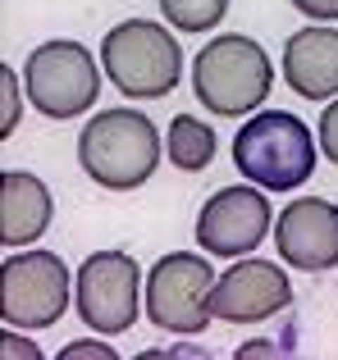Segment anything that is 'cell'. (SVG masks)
<instances>
[{"label":"cell","instance_id":"6da1fadb","mask_svg":"<svg viewBox=\"0 0 338 360\" xmlns=\"http://www.w3.org/2000/svg\"><path fill=\"white\" fill-rule=\"evenodd\" d=\"M78 165L106 192H137L161 165V132L137 110H101L82 123Z\"/></svg>","mask_w":338,"mask_h":360},{"label":"cell","instance_id":"7a4b0ae2","mask_svg":"<svg viewBox=\"0 0 338 360\" xmlns=\"http://www.w3.org/2000/svg\"><path fill=\"white\" fill-rule=\"evenodd\" d=\"M233 165L265 192H297L315 174L311 128L288 110H261L233 137Z\"/></svg>","mask_w":338,"mask_h":360},{"label":"cell","instance_id":"3957f363","mask_svg":"<svg viewBox=\"0 0 338 360\" xmlns=\"http://www.w3.org/2000/svg\"><path fill=\"white\" fill-rule=\"evenodd\" d=\"M270 87H275V64L251 37L224 32L192 60V96L215 119L251 115L270 96Z\"/></svg>","mask_w":338,"mask_h":360},{"label":"cell","instance_id":"277c9868","mask_svg":"<svg viewBox=\"0 0 338 360\" xmlns=\"http://www.w3.org/2000/svg\"><path fill=\"white\" fill-rule=\"evenodd\" d=\"M101 69L128 101H161L178 87L183 46L165 32V23L128 18L110 27L101 41Z\"/></svg>","mask_w":338,"mask_h":360},{"label":"cell","instance_id":"5b68a950","mask_svg":"<svg viewBox=\"0 0 338 360\" xmlns=\"http://www.w3.org/2000/svg\"><path fill=\"white\" fill-rule=\"evenodd\" d=\"M23 82H27L32 105L55 123L82 119L101 96L96 60H92V51L82 41H69V37L37 46L23 64Z\"/></svg>","mask_w":338,"mask_h":360},{"label":"cell","instance_id":"8992f818","mask_svg":"<svg viewBox=\"0 0 338 360\" xmlns=\"http://www.w3.org/2000/svg\"><path fill=\"white\" fill-rule=\"evenodd\" d=\"M215 269L196 251H169L146 274V319L165 333L196 338L215 319L211 310Z\"/></svg>","mask_w":338,"mask_h":360},{"label":"cell","instance_id":"52a82bcc","mask_svg":"<svg viewBox=\"0 0 338 360\" xmlns=\"http://www.w3.org/2000/svg\"><path fill=\"white\" fill-rule=\"evenodd\" d=\"M69 310V264L55 251H23L0 264V315L9 328H51Z\"/></svg>","mask_w":338,"mask_h":360},{"label":"cell","instance_id":"ba28073f","mask_svg":"<svg viewBox=\"0 0 338 360\" xmlns=\"http://www.w3.org/2000/svg\"><path fill=\"white\" fill-rule=\"evenodd\" d=\"M78 315L87 328L106 338H119L137 324V288H142V269L128 251H92L78 264Z\"/></svg>","mask_w":338,"mask_h":360},{"label":"cell","instance_id":"9c48e42d","mask_svg":"<svg viewBox=\"0 0 338 360\" xmlns=\"http://www.w3.org/2000/svg\"><path fill=\"white\" fill-rule=\"evenodd\" d=\"M270 224H275V210H270L265 187H220L196 214V242L206 255L238 260L270 238Z\"/></svg>","mask_w":338,"mask_h":360},{"label":"cell","instance_id":"30bf717a","mask_svg":"<svg viewBox=\"0 0 338 360\" xmlns=\"http://www.w3.org/2000/svg\"><path fill=\"white\" fill-rule=\"evenodd\" d=\"M275 251L288 269H338V205L325 196H297L275 219Z\"/></svg>","mask_w":338,"mask_h":360},{"label":"cell","instance_id":"8fae6325","mask_svg":"<svg viewBox=\"0 0 338 360\" xmlns=\"http://www.w3.org/2000/svg\"><path fill=\"white\" fill-rule=\"evenodd\" d=\"M293 306V283L275 260H238L215 278L211 310L224 324H256Z\"/></svg>","mask_w":338,"mask_h":360},{"label":"cell","instance_id":"7c38bea8","mask_svg":"<svg viewBox=\"0 0 338 360\" xmlns=\"http://www.w3.org/2000/svg\"><path fill=\"white\" fill-rule=\"evenodd\" d=\"M284 82L306 101L338 96V27H302L288 37Z\"/></svg>","mask_w":338,"mask_h":360},{"label":"cell","instance_id":"4fadbf2b","mask_svg":"<svg viewBox=\"0 0 338 360\" xmlns=\"http://www.w3.org/2000/svg\"><path fill=\"white\" fill-rule=\"evenodd\" d=\"M55 196L37 174L5 169L0 178V242L5 246H27L51 229Z\"/></svg>","mask_w":338,"mask_h":360},{"label":"cell","instance_id":"5bb4252c","mask_svg":"<svg viewBox=\"0 0 338 360\" xmlns=\"http://www.w3.org/2000/svg\"><path fill=\"white\" fill-rule=\"evenodd\" d=\"M215 146H220V137H215L211 123H201L192 115H174V119H169L165 150H169V165H174V169H183V174H201V169L215 160Z\"/></svg>","mask_w":338,"mask_h":360},{"label":"cell","instance_id":"9a60e30c","mask_svg":"<svg viewBox=\"0 0 338 360\" xmlns=\"http://www.w3.org/2000/svg\"><path fill=\"white\" fill-rule=\"evenodd\" d=\"M161 14L178 32H211L229 14V0H161Z\"/></svg>","mask_w":338,"mask_h":360},{"label":"cell","instance_id":"2e32d148","mask_svg":"<svg viewBox=\"0 0 338 360\" xmlns=\"http://www.w3.org/2000/svg\"><path fill=\"white\" fill-rule=\"evenodd\" d=\"M0 87H5V115H0V137H9L18 123V87H14V69H0Z\"/></svg>","mask_w":338,"mask_h":360},{"label":"cell","instance_id":"e0dca14e","mask_svg":"<svg viewBox=\"0 0 338 360\" xmlns=\"http://www.w3.org/2000/svg\"><path fill=\"white\" fill-rule=\"evenodd\" d=\"M320 150H325V160L338 165V101L325 105V115H320Z\"/></svg>","mask_w":338,"mask_h":360},{"label":"cell","instance_id":"ac0fdd59","mask_svg":"<svg viewBox=\"0 0 338 360\" xmlns=\"http://www.w3.org/2000/svg\"><path fill=\"white\" fill-rule=\"evenodd\" d=\"M293 9L306 18H320V23H334L338 18V0H293Z\"/></svg>","mask_w":338,"mask_h":360},{"label":"cell","instance_id":"d6986e66","mask_svg":"<svg viewBox=\"0 0 338 360\" xmlns=\"http://www.w3.org/2000/svg\"><path fill=\"white\" fill-rule=\"evenodd\" d=\"M60 356H64V360H82V356H96V360H115V347H106V342H73V347H64Z\"/></svg>","mask_w":338,"mask_h":360},{"label":"cell","instance_id":"ffe728a7","mask_svg":"<svg viewBox=\"0 0 338 360\" xmlns=\"http://www.w3.org/2000/svg\"><path fill=\"white\" fill-rule=\"evenodd\" d=\"M5 356H37V352H32V347H23V338L5 333Z\"/></svg>","mask_w":338,"mask_h":360},{"label":"cell","instance_id":"44dd1931","mask_svg":"<svg viewBox=\"0 0 338 360\" xmlns=\"http://www.w3.org/2000/svg\"><path fill=\"white\" fill-rule=\"evenodd\" d=\"M238 356H275V347L261 338V342H251V347H238Z\"/></svg>","mask_w":338,"mask_h":360}]
</instances>
